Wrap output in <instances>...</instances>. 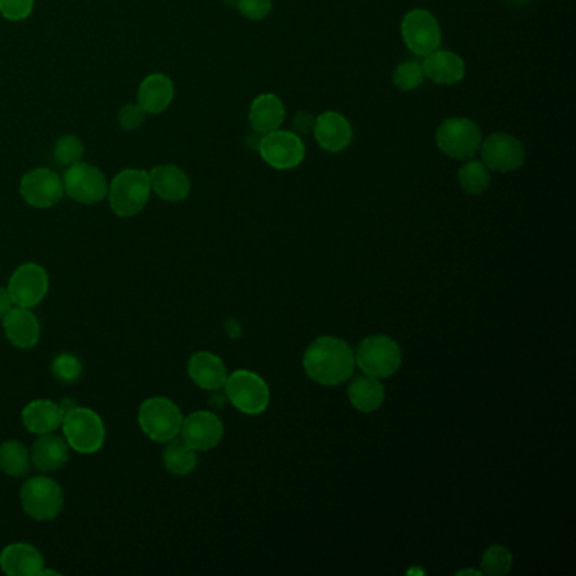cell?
I'll list each match as a JSON object with an SVG mask.
<instances>
[{
	"label": "cell",
	"instance_id": "cell-28",
	"mask_svg": "<svg viewBox=\"0 0 576 576\" xmlns=\"http://www.w3.org/2000/svg\"><path fill=\"white\" fill-rule=\"evenodd\" d=\"M490 181V169L482 159H465L462 168L458 169V183L468 195H484L489 190Z\"/></svg>",
	"mask_w": 576,
	"mask_h": 576
},
{
	"label": "cell",
	"instance_id": "cell-33",
	"mask_svg": "<svg viewBox=\"0 0 576 576\" xmlns=\"http://www.w3.org/2000/svg\"><path fill=\"white\" fill-rule=\"evenodd\" d=\"M83 154H85V146H83L82 139L77 136H63L56 141L55 144V158L61 166H71L82 161Z\"/></svg>",
	"mask_w": 576,
	"mask_h": 576
},
{
	"label": "cell",
	"instance_id": "cell-35",
	"mask_svg": "<svg viewBox=\"0 0 576 576\" xmlns=\"http://www.w3.org/2000/svg\"><path fill=\"white\" fill-rule=\"evenodd\" d=\"M237 9L249 21H262L271 14L272 0H237Z\"/></svg>",
	"mask_w": 576,
	"mask_h": 576
},
{
	"label": "cell",
	"instance_id": "cell-9",
	"mask_svg": "<svg viewBox=\"0 0 576 576\" xmlns=\"http://www.w3.org/2000/svg\"><path fill=\"white\" fill-rule=\"evenodd\" d=\"M257 149L262 161L278 171L298 168L306 158L305 142L294 131L278 129L264 134L259 139Z\"/></svg>",
	"mask_w": 576,
	"mask_h": 576
},
{
	"label": "cell",
	"instance_id": "cell-18",
	"mask_svg": "<svg viewBox=\"0 0 576 576\" xmlns=\"http://www.w3.org/2000/svg\"><path fill=\"white\" fill-rule=\"evenodd\" d=\"M151 190L164 202L178 203L188 198L191 181L183 169L174 164H159L149 171Z\"/></svg>",
	"mask_w": 576,
	"mask_h": 576
},
{
	"label": "cell",
	"instance_id": "cell-14",
	"mask_svg": "<svg viewBox=\"0 0 576 576\" xmlns=\"http://www.w3.org/2000/svg\"><path fill=\"white\" fill-rule=\"evenodd\" d=\"M19 191L22 200L34 208L55 207L65 195L63 180L49 168H36L24 174Z\"/></svg>",
	"mask_w": 576,
	"mask_h": 576
},
{
	"label": "cell",
	"instance_id": "cell-1",
	"mask_svg": "<svg viewBox=\"0 0 576 576\" xmlns=\"http://www.w3.org/2000/svg\"><path fill=\"white\" fill-rule=\"evenodd\" d=\"M303 369L321 386H340L355 370V352L340 338L320 337L306 348Z\"/></svg>",
	"mask_w": 576,
	"mask_h": 576
},
{
	"label": "cell",
	"instance_id": "cell-37",
	"mask_svg": "<svg viewBox=\"0 0 576 576\" xmlns=\"http://www.w3.org/2000/svg\"><path fill=\"white\" fill-rule=\"evenodd\" d=\"M316 117L310 114V112H298L294 115L293 124L294 132L298 136H303V134H308V132H313V127H315Z\"/></svg>",
	"mask_w": 576,
	"mask_h": 576
},
{
	"label": "cell",
	"instance_id": "cell-26",
	"mask_svg": "<svg viewBox=\"0 0 576 576\" xmlns=\"http://www.w3.org/2000/svg\"><path fill=\"white\" fill-rule=\"evenodd\" d=\"M386 399V391L381 381L372 375H357L348 386V401L360 413H375L381 409Z\"/></svg>",
	"mask_w": 576,
	"mask_h": 576
},
{
	"label": "cell",
	"instance_id": "cell-27",
	"mask_svg": "<svg viewBox=\"0 0 576 576\" xmlns=\"http://www.w3.org/2000/svg\"><path fill=\"white\" fill-rule=\"evenodd\" d=\"M163 463L169 473H173L176 477H185V475L195 472L198 457H196L195 450L186 445L185 441L174 438V440L166 443Z\"/></svg>",
	"mask_w": 576,
	"mask_h": 576
},
{
	"label": "cell",
	"instance_id": "cell-13",
	"mask_svg": "<svg viewBox=\"0 0 576 576\" xmlns=\"http://www.w3.org/2000/svg\"><path fill=\"white\" fill-rule=\"evenodd\" d=\"M48 289V272L36 262H28L17 267L16 271L12 272L7 286L14 305L21 308L38 306L46 298Z\"/></svg>",
	"mask_w": 576,
	"mask_h": 576
},
{
	"label": "cell",
	"instance_id": "cell-20",
	"mask_svg": "<svg viewBox=\"0 0 576 576\" xmlns=\"http://www.w3.org/2000/svg\"><path fill=\"white\" fill-rule=\"evenodd\" d=\"M44 565V556L33 544L12 543L0 553V570L9 576H39Z\"/></svg>",
	"mask_w": 576,
	"mask_h": 576
},
{
	"label": "cell",
	"instance_id": "cell-8",
	"mask_svg": "<svg viewBox=\"0 0 576 576\" xmlns=\"http://www.w3.org/2000/svg\"><path fill=\"white\" fill-rule=\"evenodd\" d=\"M225 396L230 404L247 416H259L269 408L271 391L261 375L250 370H235L225 381Z\"/></svg>",
	"mask_w": 576,
	"mask_h": 576
},
{
	"label": "cell",
	"instance_id": "cell-10",
	"mask_svg": "<svg viewBox=\"0 0 576 576\" xmlns=\"http://www.w3.org/2000/svg\"><path fill=\"white\" fill-rule=\"evenodd\" d=\"M61 180L65 195L82 205L100 203L109 193V181L105 178V174L97 166L83 161L68 166Z\"/></svg>",
	"mask_w": 576,
	"mask_h": 576
},
{
	"label": "cell",
	"instance_id": "cell-4",
	"mask_svg": "<svg viewBox=\"0 0 576 576\" xmlns=\"http://www.w3.org/2000/svg\"><path fill=\"white\" fill-rule=\"evenodd\" d=\"M482 131L477 122L468 117H450L436 129V146L448 158L465 161L479 154Z\"/></svg>",
	"mask_w": 576,
	"mask_h": 576
},
{
	"label": "cell",
	"instance_id": "cell-30",
	"mask_svg": "<svg viewBox=\"0 0 576 576\" xmlns=\"http://www.w3.org/2000/svg\"><path fill=\"white\" fill-rule=\"evenodd\" d=\"M424 78L426 77H424L423 65L418 60L403 61L392 73V82L403 92L418 90L423 85Z\"/></svg>",
	"mask_w": 576,
	"mask_h": 576
},
{
	"label": "cell",
	"instance_id": "cell-5",
	"mask_svg": "<svg viewBox=\"0 0 576 576\" xmlns=\"http://www.w3.org/2000/svg\"><path fill=\"white\" fill-rule=\"evenodd\" d=\"M137 421L149 440L168 443L180 436L183 414L168 397H149L141 404Z\"/></svg>",
	"mask_w": 576,
	"mask_h": 576
},
{
	"label": "cell",
	"instance_id": "cell-15",
	"mask_svg": "<svg viewBox=\"0 0 576 576\" xmlns=\"http://www.w3.org/2000/svg\"><path fill=\"white\" fill-rule=\"evenodd\" d=\"M181 440L195 452L212 450L222 441L223 423L210 411H195L181 424Z\"/></svg>",
	"mask_w": 576,
	"mask_h": 576
},
{
	"label": "cell",
	"instance_id": "cell-36",
	"mask_svg": "<svg viewBox=\"0 0 576 576\" xmlns=\"http://www.w3.org/2000/svg\"><path fill=\"white\" fill-rule=\"evenodd\" d=\"M147 114L139 104H129L119 110V125L124 131H137L146 122Z\"/></svg>",
	"mask_w": 576,
	"mask_h": 576
},
{
	"label": "cell",
	"instance_id": "cell-2",
	"mask_svg": "<svg viewBox=\"0 0 576 576\" xmlns=\"http://www.w3.org/2000/svg\"><path fill=\"white\" fill-rule=\"evenodd\" d=\"M151 181L144 169L129 168L115 174L110 181L109 198L112 212L120 218L136 217L151 198Z\"/></svg>",
	"mask_w": 576,
	"mask_h": 576
},
{
	"label": "cell",
	"instance_id": "cell-32",
	"mask_svg": "<svg viewBox=\"0 0 576 576\" xmlns=\"http://www.w3.org/2000/svg\"><path fill=\"white\" fill-rule=\"evenodd\" d=\"M51 372L63 384H75L83 375L82 360L78 359L77 355L60 354L53 359Z\"/></svg>",
	"mask_w": 576,
	"mask_h": 576
},
{
	"label": "cell",
	"instance_id": "cell-34",
	"mask_svg": "<svg viewBox=\"0 0 576 576\" xmlns=\"http://www.w3.org/2000/svg\"><path fill=\"white\" fill-rule=\"evenodd\" d=\"M34 0H0V16L7 21L19 22L33 14Z\"/></svg>",
	"mask_w": 576,
	"mask_h": 576
},
{
	"label": "cell",
	"instance_id": "cell-38",
	"mask_svg": "<svg viewBox=\"0 0 576 576\" xmlns=\"http://www.w3.org/2000/svg\"><path fill=\"white\" fill-rule=\"evenodd\" d=\"M14 306L16 305H14V301H12L11 294H9L7 288L0 286V320H2Z\"/></svg>",
	"mask_w": 576,
	"mask_h": 576
},
{
	"label": "cell",
	"instance_id": "cell-6",
	"mask_svg": "<svg viewBox=\"0 0 576 576\" xmlns=\"http://www.w3.org/2000/svg\"><path fill=\"white\" fill-rule=\"evenodd\" d=\"M22 511L39 522L53 521L65 506V494L58 482L38 475L26 480L21 487Z\"/></svg>",
	"mask_w": 576,
	"mask_h": 576
},
{
	"label": "cell",
	"instance_id": "cell-17",
	"mask_svg": "<svg viewBox=\"0 0 576 576\" xmlns=\"http://www.w3.org/2000/svg\"><path fill=\"white\" fill-rule=\"evenodd\" d=\"M2 327H4L7 340L21 350L36 347L41 338V325H39L38 316L34 315L31 308L14 306L2 318Z\"/></svg>",
	"mask_w": 576,
	"mask_h": 576
},
{
	"label": "cell",
	"instance_id": "cell-19",
	"mask_svg": "<svg viewBox=\"0 0 576 576\" xmlns=\"http://www.w3.org/2000/svg\"><path fill=\"white\" fill-rule=\"evenodd\" d=\"M424 77L436 85H457L465 78V61L450 49H435L423 56Z\"/></svg>",
	"mask_w": 576,
	"mask_h": 576
},
{
	"label": "cell",
	"instance_id": "cell-23",
	"mask_svg": "<svg viewBox=\"0 0 576 576\" xmlns=\"http://www.w3.org/2000/svg\"><path fill=\"white\" fill-rule=\"evenodd\" d=\"M174 85L164 73H151L142 80L137 92V104L147 115L163 114L173 102Z\"/></svg>",
	"mask_w": 576,
	"mask_h": 576
},
{
	"label": "cell",
	"instance_id": "cell-7",
	"mask_svg": "<svg viewBox=\"0 0 576 576\" xmlns=\"http://www.w3.org/2000/svg\"><path fill=\"white\" fill-rule=\"evenodd\" d=\"M403 364V352L396 340L386 335H372L360 342L355 352V365L364 374L386 379L396 374Z\"/></svg>",
	"mask_w": 576,
	"mask_h": 576
},
{
	"label": "cell",
	"instance_id": "cell-29",
	"mask_svg": "<svg viewBox=\"0 0 576 576\" xmlns=\"http://www.w3.org/2000/svg\"><path fill=\"white\" fill-rule=\"evenodd\" d=\"M31 455L21 441L7 440L0 445V472L9 477H22L29 472Z\"/></svg>",
	"mask_w": 576,
	"mask_h": 576
},
{
	"label": "cell",
	"instance_id": "cell-25",
	"mask_svg": "<svg viewBox=\"0 0 576 576\" xmlns=\"http://www.w3.org/2000/svg\"><path fill=\"white\" fill-rule=\"evenodd\" d=\"M22 423L34 435L55 433L63 423V411L60 404L51 399H36L22 411Z\"/></svg>",
	"mask_w": 576,
	"mask_h": 576
},
{
	"label": "cell",
	"instance_id": "cell-11",
	"mask_svg": "<svg viewBox=\"0 0 576 576\" xmlns=\"http://www.w3.org/2000/svg\"><path fill=\"white\" fill-rule=\"evenodd\" d=\"M401 36L406 48L416 56L430 55L440 48L443 39L440 22L426 9L406 12L401 22Z\"/></svg>",
	"mask_w": 576,
	"mask_h": 576
},
{
	"label": "cell",
	"instance_id": "cell-24",
	"mask_svg": "<svg viewBox=\"0 0 576 576\" xmlns=\"http://www.w3.org/2000/svg\"><path fill=\"white\" fill-rule=\"evenodd\" d=\"M31 460L41 472H56L70 460V446L55 433L39 435L31 450Z\"/></svg>",
	"mask_w": 576,
	"mask_h": 576
},
{
	"label": "cell",
	"instance_id": "cell-16",
	"mask_svg": "<svg viewBox=\"0 0 576 576\" xmlns=\"http://www.w3.org/2000/svg\"><path fill=\"white\" fill-rule=\"evenodd\" d=\"M313 136L323 151L338 154L347 151L354 141V129L345 115L327 110L316 117Z\"/></svg>",
	"mask_w": 576,
	"mask_h": 576
},
{
	"label": "cell",
	"instance_id": "cell-21",
	"mask_svg": "<svg viewBox=\"0 0 576 576\" xmlns=\"http://www.w3.org/2000/svg\"><path fill=\"white\" fill-rule=\"evenodd\" d=\"M188 375L196 386L205 391L217 392L225 386L229 372L218 355L212 352H196L188 362Z\"/></svg>",
	"mask_w": 576,
	"mask_h": 576
},
{
	"label": "cell",
	"instance_id": "cell-31",
	"mask_svg": "<svg viewBox=\"0 0 576 576\" xmlns=\"http://www.w3.org/2000/svg\"><path fill=\"white\" fill-rule=\"evenodd\" d=\"M480 566H482V573H485V575H507L512 570L511 551L506 546H500V544L490 546L489 549H485Z\"/></svg>",
	"mask_w": 576,
	"mask_h": 576
},
{
	"label": "cell",
	"instance_id": "cell-12",
	"mask_svg": "<svg viewBox=\"0 0 576 576\" xmlns=\"http://www.w3.org/2000/svg\"><path fill=\"white\" fill-rule=\"evenodd\" d=\"M479 153L485 166L495 173H514L526 163V147L507 132H494L482 139Z\"/></svg>",
	"mask_w": 576,
	"mask_h": 576
},
{
	"label": "cell",
	"instance_id": "cell-22",
	"mask_svg": "<svg viewBox=\"0 0 576 576\" xmlns=\"http://www.w3.org/2000/svg\"><path fill=\"white\" fill-rule=\"evenodd\" d=\"M284 119H286V107L283 100L274 93H262L250 104L249 124L252 131L259 136L281 129Z\"/></svg>",
	"mask_w": 576,
	"mask_h": 576
},
{
	"label": "cell",
	"instance_id": "cell-3",
	"mask_svg": "<svg viewBox=\"0 0 576 576\" xmlns=\"http://www.w3.org/2000/svg\"><path fill=\"white\" fill-rule=\"evenodd\" d=\"M61 430L71 450L82 455L97 453L104 446L105 424L93 409L75 406L66 411Z\"/></svg>",
	"mask_w": 576,
	"mask_h": 576
},
{
	"label": "cell",
	"instance_id": "cell-39",
	"mask_svg": "<svg viewBox=\"0 0 576 576\" xmlns=\"http://www.w3.org/2000/svg\"><path fill=\"white\" fill-rule=\"evenodd\" d=\"M507 2L512 6H524V4H528L529 0H507Z\"/></svg>",
	"mask_w": 576,
	"mask_h": 576
}]
</instances>
